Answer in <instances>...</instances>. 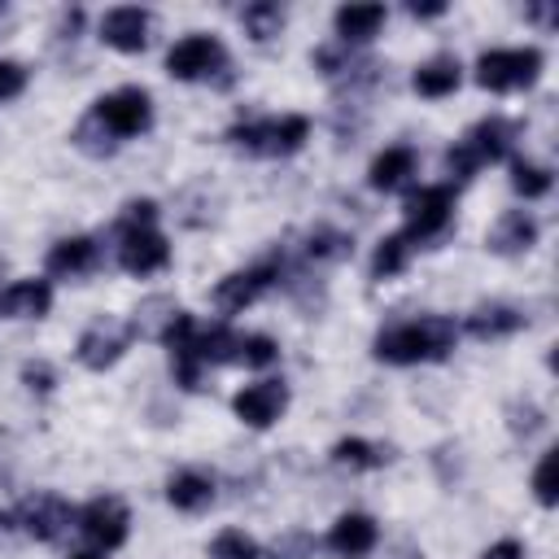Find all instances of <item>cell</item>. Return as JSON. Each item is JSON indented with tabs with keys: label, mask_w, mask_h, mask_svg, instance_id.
I'll list each match as a JSON object with an SVG mask.
<instances>
[{
	"label": "cell",
	"mask_w": 559,
	"mask_h": 559,
	"mask_svg": "<svg viewBox=\"0 0 559 559\" xmlns=\"http://www.w3.org/2000/svg\"><path fill=\"white\" fill-rule=\"evenodd\" d=\"M411 175H415V148L411 144H389L367 166V183L376 192H397V188L411 183Z\"/></svg>",
	"instance_id": "16"
},
{
	"label": "cell",
	"mask_w": 559,
	"mask_h": 559,
	"mask_svg": "<svg viewBox=\"0 0 559 559\" xmlns=\"http://www.w3.org/2000/svg\"><path fill=\"white\" fill-rule=\"evenodd\" d=\"M376 542H380V524L371 515H362V511H345L328 528V550L336 559H362V555L376 550Z\"/></svg>",
	"instance_id": "15"
},
{
	"label": "cell",
	"mask_w": 559,
	"mask_h": 559,
	"mask_svg": "<svg viewBox=\"0 0 559 559\" xmlns=\"http://www.w3.org/2000/svg\"><path fill=\"white\" fill-rule=\"evenodd\" d=\"M153 223H157V205L144 197V201H127V205H122L118 231H122V227H153Z\"/></svg>",
	"instance_id": "32"
},
{
	"label": "cell",
	"mask_w": 559,
	"mask_h": 559,
	"mask_svg": "<svg viewBox=\"0 0 559 559\" xmlns=\"http://www.w3.org/2000/svg\"><path fill=\"white\" fill-rule=\"evenodd\" d=\"M96 258H100V245H96L92 236H66V240H57V245L48 249L44 266H48V275L79 280V275H87V271L96 266Z\"/></svg>",
	"instance_id": "17"
},
{
	"label": "cell",
	"mask_w": 559,
	"mask_h": 559,
	"mask_svg": "<svg viewBox=\"0 0 559 559\" xmlns=\"http://www.w3.org/2000/svg\"><path fill=\"white\" fill-rule=\"evenodd\" d=\"M332 459H336L341 467H384V463L393 459V450L380 445V441H367V437H341V441L332 445Z\"/></svg>",
	"instance_id": "24"
},
{
	"label": "cell",
	"mask_w": 559,
	"mask_h": 559,
	"mask_svg": "<svg viewBox=\"0 0 559 559\" xmlns=\"http://www.w3.org/2000/svg\"><path fill=\"white\" fill-rule=\"evenodd\" d=\"M528 17H537V22H546V26H550V22H555V9H550V4H533V9H528Z\"/></svg>",
	"instance_id": "38"
},
{
	"label": "cell",
	"mask_w": 559,
	"mask_h": 559,
	"mask_svg": "<svg viewBox=\"0 0 559 559\" xmlns=\"http://www.w3.org/2000/svg\"><path fill=\"white\" fill-rule=\"evenodd\" d=\"M26 537H39V542H57L66 528H70V520H74V507L61 498V493H52V489H39V493H31V498H22L17 507H13V515H9Z\"/></svg>",
	"instance_id": "8"
},
{
	"label": "cell",
	"mask_w": 559,
	"mask_h": 559,
	"mask_svg": "<svg viewBox=\"0 0 559 559\" xmlns=\"http://www.w3.org/2000/svg\"><path fill=\"white\" fill-rule=\"evenodd\" d=\"M22 87H26V66L22 61H0V100H13V96H22Z\"/></svg>",
	"instance_id": "33"
},
{
	"label": "cell",
	"mask_w": 559,
	"mask_h": 559,
	"mask_svg": "<svg viewBox=\"0 0 559 559\" xmlns=\"http://www.w3.org/2000/svg\"><path fill=\"white\" fill-rule=\"evenodd\" d=\"M240 22H245V31H249L253 39H271V35H280V26H284V9H280L275 0H253V4L240 9Z\"/></svg>",
	"instance_id": "27"
},
{
	"label": "cell",
	"mask_w": 559,
	"mask_h": 559,
	"mask_svg": "<svg viewBox=\"0 0 559 559\" xmlns=\"http://www.w3.org/2000/svg\"><path fill=\"white\" fill-rule=\"evenodd\" d=\"M537 245V218L528 210H507L493 227H489V249L493 253H524Z\"/></svg>",
	"instance_id": "20"
},
{
	"label": "cell",
	"mask_w": 559,
	"mask_h": 559,
	"mask_svg": "<svg viewBox=\"0 0 559 559\" xmlns=\"http://www.w3.org/2000/svg\"><path fill=\"white\" fill-rule=\"evenodd\" d=\"M406 13H411V17H437V13H445V4H441V0H437V4H419V0H411Z\"/></svg>",
	"instance_id": "37"
},
{
	"label": "cell",
	"mask_w": 559,
	"mask_h": 559,
	"mask_svg": "<svg viewBox=\"0 0 559 559\" xmlns=\"http://www.w3.org/2000/svg\"><path fill=\"white\" fill-rule=\"evenodd\" d=\"M411 83H415L419 96H432V100H437V96H450V92L463 83V66H459L454 52H437V57H428V61L415 66Z\"/></svg>",
	"instance_id": "18"
},
{
	"label": "cell",
	"mask_w": 559,
	"mask_h": 559,
	"mask_svg": "<svg viewBox=\"0 0 559 559\" xmlns=\"http://www.w3.org/2000/svg\"><path fill=\"white\" fill-rule=\"evenodd\" d=\"M288 406V384L284 380H258V384H245L236 397H231V411L240 424L249 428H271Z\"/></svg>",
	"instance_id": "13"
},
{
	"label": "cell",
	"mask_w": 559,
	"mask_h": 559,
	"mask_svg": "<svg viewBox=\"0 0 559 559\" xmlns=\"http://www.w3.org/2000/svg\"><path fill=\"white\" fill-rule=\"evenodd\" d=\"M70 559H105V555H96V550H79V555H70Z\"/></svg>",
	"instance_id": "39"
},
{
	"label": "cell",
	"mask_w": 559,
	"mask_h": 559,
	"mask_svg": "<svg viewBox=\"0 0 559 559\" xmlns=\"http://www.w3.org/2000/svg\"><path fill=\"white\" fill-rule=\"evenodd\" d=\"M166 70H170V79H183V83L214 79L218 70H227V48H223L218 35L192 31V35H183V39L170 44V52H166Z\"/></svg>",
	"instance_id": "6"
},
{
	"label": "cell",
	"mask_w": 559,
	"mask_h": 559,
	"mask_svg": "<svg viewBox=\"0 0 559 559\" xmlns=\"http://www.w3.org/2000/svg\"><path fill=\"white\" fill-rule=\"evenodd\" d=\"M148 31H153V13L140 4H118L100 17V39L118 52H140L148 44Z\"/></svg>",
	"instance_id": "14"
},
{
	"label": "cell",
	"mask_w": 559,
	"mask_h": 559,
	"mask_svg": "<svg viewBox=\"0 0 559 559\" xmlns=\"http://www.w3.org/2000/svg\"><path fill=\"white\" fill-rule=\"evenodd\" d=\"M542 74V52L533 44L524 48H485L476 57V83L489 92H515L528 87Z\"/></svg>",
	"instance_id": "5"
},
{
	"label": "cell",
	"mask_w": 559,
	"mask_h": 559,
	"mask_svg": "<svg viewBox=\"0 0 559 559\" xmlns=\"http://www.w3.org/2000/svg\"><path fill=\"white\" fill-rule=\"evenodd\" d=\"M210 559H258V542L240 528H223L214 542H210Z\"/></svg>",
	"instance_id": "28"
},
{
	"label": "cell",
	"mask_w": 559,
	"mask_h": 559,
	"mask_svg": "<svg viewBox=\"0 0 559 559\" xmlns=\"http://www.w3.org/2000/svg\"><path fill=\"white\" fill-rule=\"evenodd\" d=\"M459 341V328L454 319L445 314H424V319H406V323H393L384 332H376L371 349L380 362H397V367H411V362H437L454 349Z\"/></svg>",
	"instance_id": "1"
},
{
	"label": "cell",
	"mask_w": 559,
	"mask_h": 559,
	"mask_svg": "<svg viewBox=\"0 0 559 559\" xmlns=\"http://www.w3.org/2000/svg\"><path fill=\"white\" fill-rule=\"evenodd\" d=\"M170 262V245L157 227H122L118 231V266L131 275H157Z\"/></svg>",
	"instance_id": "12"
},
{
	"label": "cell",
	"mask_w": 559,
	"mask_h": 559,
	"mask_svg": "<svg viewBox=\"0 0 559 559\" xmlns=\"http://www.w3.org/2000/svg\"><path fill=\"white\" fill-rule=\"evenodd\" d=\"M550 183H555L550 166H537V162H524V157H515V162H511V188H515L524 201L546 197V192H550Z\"/></svg>",
	"instance_id": "26"
},
{
	"label": "cell",
	"mask_w": 559,
	"mask_h": 559,
	"mask_svg": "<svg viewBox=\"0 0 559 559\" xmlns=\"http://www.w3.org/2000/svg\"><path fill=\"white\" fill-rule=\"evenodd\" d=\"M555 454L559 450H546L542 463H537V472H533V493H537L542 507H555Z\"/></svg>",
	"instance_id": "31"
},
{
	"label": "cell",
	"mask_w": 559,
	"mask_h": 559,
	"mask_svg": "<svg viewBox=\"0 0 559 559\" xmlns=\"http://www.w3.org/2000/svg\"><path fill=\"white\" fill-rule=\"evenodd\" d=\"M310 555V537L306 533H288L284 542H275V559H306Z\"/></svg>",
	"instance_id": "34"
},
{
	"label": "cell",
	"mask_w": 559,
	"mask_h": 559,
	"mask_svg": "<svg viewBox=\"0 0 559 559\" xmlns=\"http://www.w3.org/2000/svg\"><path fill=\"white\" fill-rule=\"evenodd\" d=\"M52 306V288L48 280H13L4 293H0V310L9 319H44Z\"/></svg>",
	"instance_id": "19"
},
{
	"label": "cell",
	"mask_w": 559,
	"mask_h": 559,
	"mask_svg": "<svg viewBox=\"0 0 559 559\" xmlns=\"http://www.w3.org/2000/svg\"><path fill=\"white\" fill-rule=\"evenodd\" d=\"M349 249H354L349 236L345 231H332V227H314L310 231V245H306L310 258H345Z\"/></svg>",
	"instance_id": "30"
},
{
	"label": "cell",
	"mask_w": 559,
	"mask_h": 559,
	"mask_svg": "<svg viewBox=\"0 0 559 559\" xmlns=\"http://www.w3.org/2000/svg\"><path fill=\"white\" fill-rule=\"evenodd\" d=\"M406 262H411V240H406L402 231H393V236H384V240L376 245V253H371V275H376V280H393V275L406 271Z\"/></svg>",
	"instance_id": "25"
},
{
	"label": "cell",
	"mask_w": 559,
	"mask_h": 559,
	"mask_svg": "<svg viewBox=\"0 0 559 559\" xmlns=\"http://www.w3.org/2000/svg\"><path fill=\"white\" fill-rule=\"evenodd\" d=\"M275 280H280V262H275V258H266V262H258V266H245V271H231V275H223V280L214 284V306L227 310V314H236V310L253 306Z\"/></svg>",
	"instance_id": "10"
},
{
	"label": "cell",
	"mask_w": 559,
	"mask_h": 559,
	"mask_svg": "<svg viewBox=\"0 0 559 559\" xmlns=\"http://www.w3.org/2000/svg\"><path fill=\"white\" fill-rule=\"evenodd\" d=\"M480 559H528V555H524V546H520L515 537H502V542H493Z\"/></svg>",
	"instance_id": "36"
},
{
	"label": "cell",
	"mask_w": 559,
	"mask_h": 559,
	"mask_svg": "<svg viewBox=\"0 0 559 559\" xmlns=\"http://www.w3.org/2000/svg\"><path fill=\"white\" fill-rule=\"evenodd\" d=\"M74 520H79V533H83L96 550H114V546H122V542H127V528H131V511H127V502H122L118 493H100V498H92Z\"/></svg>",
	"instance_id": "9"
},
{
	"label": "cell",
	"mask_w": 559,
	"mask_h": 559,
	"mask_svg": "<svg viewBox=\"0 0 559 559\" xmlns=\"http://www.w3.org/2000/svg\"><path fill=\"white\" fill-rule=\"evenodd\" d=\"M114 144L118 140H131V135H140V131H148V122H153V96L144 92V87H135V83H127V87H114V92H105L96 105H92V114H87Z\"/></svg>",
	"instance_id": "4"
},
{
	"label": "cell",
	"mask_w": 559,
	"mask_h": 559,
	"mask_svg": "<svg viewBox=\"0 0 559 559\" xmlns=\"http://www.w3.org/2000/svg\"><path fill=\"white\" fill-rule=\"evenodd\" d=\"M511 144H515V122L502 118V114H489V118H480L454 148H445V170H450L454 179H467V175H476L485 162L507 157Z\"/></svg>",
	"instance_id": "2"
},
{
	"label": "cell",
	"mask_w": 559,
	"mask_h": 559,
	"mask_svg": "<svg viewBox=\"0 0 559 559\" xmlns=\"http://www.w3.org/2000/svg\"><path fill=\"white\" fill-rule=\"evenodd\" d=\"M275 358H280V345H275L266 332H249V336H240L236 362H245V367H271Z\"/></svg>",
	"instance_id": "29"
},
{
	"label": "cell",
	"mask_w": 559,
	"mask_h": 559,
	"mask_svg": "<svg viewBox=\"0 0 559 559\" xmlns=\"http://www.w3.org/2000/svg\"><path fill=\"white\" fill-rule=\"evenodd\" d=\"M166 498H170L175 511H205L214 502V480L205 472H192V467L188 472H175L166 480Z\"/></svg>",
	"instance_id": "23"
},
{
	"label": "cell",
	"mask_w": 559,
	"mask_h": 559,
	"mask_svg": "<svg viewBox=\"0 0 559 559\" xmlns=\"http://www.w3.org/2000/svg\"><path fill=\"white\" fill-rule=\"evenodd\" d=\"M22 380H26L31 389L48 393V389H52V367H48V362H26V367H22Z\"/></svg>",
	"instance_id": "35"
},
{
	"label": "cell",
	"mask_w": 559,
	"mask_h": 559,
	"mask_svg": "<svg viewBox=\"0 0 559 559\" xmlns=\"http://www.w3.org/2000/svg\"><path fill=\"white\" fill-rule=\"evenodd\" d=\"M454 218V188L450 183H428L406 197V240H437Z\"/></svg>",
	"instance_id": "7"
},
{
	"label": "cell",
	"mask_w": 559,
	"mask_h": 559,
	"mask_svg": "<svg viewBox=\"0 0 559 559\" xmlns=\"http://www.w3.org/2000/svg\"><path fill=\"white\" fill-rule=\"evenodd\" d=\"M384 17H389L384 4H341L332 13V26H336L341 44H367L384 26Z\"/></svg>",
	"instance_id": "21"
},
{
	"label": "cell",
	"mask_w": 559,
	"mask_h": 559,
	"mask_svg": "<svg viewBox=\"0 0 559 559\" xmlns=\"http://www.w3.org/2000/svg\"><path fill=\"white\" fill-rule=\"evenodd\" d=\"M524 328V310L520 306H507V301H489V306H476L467 314V332L476 341H498V336H511Z\"/></svg>",
	"instance_id": "22"
},
{
	"label": "cell",
	"mask_w": 559,
	"mask_h": 559,
	"mask_svg": "<svg viewBox=\"0 0 559 559\" xmlns=\"http://www.w3.org/2000/svg\"><path fill=\"white\" fill-rule=\"evenodd\" d=\"M131 336H135V328L131 323H122V319H96L83 336H79V362L87 367V371H105V367H114L122 354H127V345H131Z\"/></svg>",
	"instance_id": "11"
},
{
	"label": "cell",
	"mask_w": 559,
	"mask_h": 559,
	"mask_svg": "<svg viewBox=\"0 0 559 559\" xmlns=\"http://www.w3.org/2000/svg\"><path fill=\"white\" fill-rule=\"evenodd\" d=\"M310 135V118L306 114H280V118H249V122H236L227 131V140L236 148H249V153H266V157H288L306 144Z\"/></svg>",
	"instance_id": "3"
}]
</instances>
